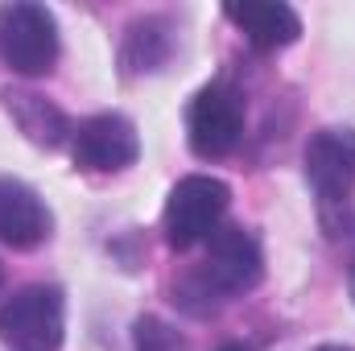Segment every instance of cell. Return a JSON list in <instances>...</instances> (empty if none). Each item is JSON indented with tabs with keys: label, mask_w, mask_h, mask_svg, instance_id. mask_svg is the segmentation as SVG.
I'll return each instance as SVG.
<instances>
[{
	"label": "cell",
	"mask_w": 355,
	"mask_h": 351,
	"mask_svg": "<svg viewBox=\"0 0 355 351\" xmlns=\"http://www.w3.org/2000/svg\"><path fill=\"white\" fill-rule=\"evenodd\" d=\"M0 58L17 75H50L58 62V21L46 4L12 0L0 8Z\"/></svg>",
	"instance_id": "obj_1"
},
{
	"label": "cell",
	"mask_w": 355,
	"mask_h": 351,
	"mask_svg": "<svg viewBox=\"0 0 355 351\" xmlns=\"http://www.w3.org/2000/svg\"><path fill=\"white\" fill-rule=\"evenodd\" d=\"M227 203H232V190H227L223 178L211 174L182 178L170 190V203H166V240H170V248L182 252V248H194V244L211 240V232L227 215Z\"/></svg>",
	"instance_id": "obj_2"
},
{
	"label": "cell",
	"mask_w": 355,
	"mask_h": 351,
	"mask_svg": "<svg viewBox=\"0 0 355 351\" xmlns=\"http://www.w3.org/2000/svg\"><path fill=\"white\" fill-rule=\"evenodd\" d=\"M62 331V293L54 285H25L0 306V339L17 351H58Z\"/></svg>",
	"instance_id": "obj_3"
},
{
	"label": "cell",
	"mask_w": 355,
	"mask_h": 351,
	"mask_svg": "<svg viewBox=\"0 0 355 351\" xmlns=\"http://www.w3.org/2000/svg\"><path fill=\"white\" fill-rule=\"evenodd\" d=\"M261 273H265V257L257 236L248 228L219 223L207 240L202 273L190 277V285H198L202 293H244L261 281Z\"/></svg>",
	"instance_id": "obj_4"
},
{
	"label": "cell",
	"mask_w": 355,
	"mask_h": 351,
	"mask_svg": "<svg viewBox=\"0 0 355 351\" xmlns=\"http://www.w3.org/2000/svg\"><path fill=\"white\" fill-rule=\"evenodd\" d=\"M186 137H190V149L198 157H207V162L227 157L244 137V99H240V91H232L227 83H207L190 99Z\"/></svg>",
	"instance_id": "obj_5"
},
{
	"label": "cell",
	"mask_w": 355,
	"mask_h": 351,
	"mask_svg": "<svg viewBox=\"0 0 355 351\" xmlns=\"http://www.w3.org/2000/svg\"><path fill=\"white\" fill-rule=\"evenodd\" d=\"M71 157H75L79 170L116 174V170H128L141 157V137H137L128 116L99 112V116L83 120L79 128H71Z\"/></svg>",
	"instance_id": "obj_6"
},
{
	"label": "cell",
	"mask_w": 355,
	"mask_h": 351,
	"mask_svg": "<svg viewBox=\"0 0 355 351\" xmlns=\"http://www.w3.org/2000/svg\"><path fill=\"white\" fill-rule=\"evenodd\" d=\"M306 182L314 194L331 203H347L355 194V128H322L306 145Z\"/></svg>",
	"instance_id": "obj_7"
},
{
	"label": "cell",
	"mask_w": 355,
	"mask_h": 351,
	"mask_svg": "<svg viewBox=\"0 0 355 351\" xmlns=\"http://www.w3.org/2000/svg\"><path fill=\"white\" fill-rule=\"evenodd\" d=\"M54 219L42 194L17 178H0V240L8 248H37L50 236Z\"/></svg>",
	"instance_id": "obj_8"
},
{
	"label": "cell",
	"mask_w": 355,
	"mask_h": 351,
	"mask_svg": "<svg viewBox=\"0 0 355 351\" xmlns=\"http://www.w3.org/2000/svg\"><path fill=\"white\" fill-rule=\"evenodd\" d=\"M223 12L248 37V46L265 50V54L297 42V33H302V17L281 0H244V4H227Z\"/></svg>",
	"instance_id": "obj_9"
},
{
	"label": "cell",
	"mask_w": 355,
	"mask_h": 351,
	"mask_svg": "<svg viewBox=\"0 0 355 351\" xmlns=\"http://www.w3.org/2000/svg\"><path fill=\"white\" fill-rule=\"evenodd\" d=\"M4 99H8V112H12L17 128H21L33 145L54 149V145L67 141V132H71V128H67V116H62L50 99H42V95H33V91H8Z\"/></svg>",
	"instance_id": "obj_10"
},
{
	"label": "cell",
	"mask_w": 355,
	"mask_h": 351,
	"mask_svg": "<svg viewBox=\"0 0 355 351\" xmlns=\"http://www.w3.org/2000/svg\"><path fill=\"white\" fill-rule=\"evenodd\" d=\"M174 50V37H170V25L162 17H149V21H137L128 29V42H124V62L132 71H157Z\"/></svg>",
	"instance_id": "obj_11"
},
{
	"label": "cell",
	"mask_w": 355,
	"mask_h": 351,
	"mask_svg": "<svg viewBox=\"0 0 355 351\" xmlns=\"http://www.w3.org/2000/svg\"><path fill=\"white\" fill-rule=\"evenodd\" d=\"M132 348L137 351H186V339H182V331L170 327L166 318L145 314V318H137V327H132Z\"/></svg>",
	"instance_id": "obj_12"
},
{
	"label": "cell",
	"mask_w": 355,
	"mask_h": 351,
	"mask_svg": "<svg viewBox=\"0 0 355 351\" xmlns=\"http://www.w3.org/2000/svg\"><path fill=\"white\" fill-rule=\"evenodd\" d=\"M347 289H352V302H355V261H352V268H347Z\"/></svg>",
	"instance_id": "obj_13"
},
{
	"label": "cell",
	"mask_w": 355,
	"mask_h": 351,
	"mask_svg": "<svg viewBox=\"0 0 355 351\" xmlns=\"http://www.w3.org/2000/svg\"><path fill=\"white\" fill-rule=\"evenodd\" d=\"M219 351H252V348H244V343H223Z\"/></svg>",
	"instance_id": "obj_14"
},
{
	"label": "cell",
	"mask_w": 355,
	"mask_h": 351,
	"mask_svg": "<svg viewBox=\"0 0 355 351\" xmlns=\"http://www.w3.org/2000/svg\"><path fill=\"white\" fill-rule=\"evenodd\" d=\"M314 351H352V348H339V343H322V348H314Z\"/></svg>",
	"instance_id": "obj_15"
}]
</instances>
